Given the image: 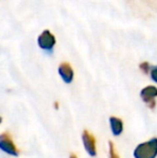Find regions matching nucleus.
<instances>
[{"label":"nucleus","instance_id":"7ed1b4c3","mask_svg":"<svg viewBox=\"0 0 157 158\" xmlns=\"http://www.w3.org/2000/svg\"><path fill=\"white\" fill-rule=\"evenodd\" d=\"M82 142L85 151L87 154L92 157H95L97 155V148H96V139L95 137L87 130H84L82 133Z\"/></svg>","mask_w":157,"mask_h":158},{"label":"nucleus","instance_id":"6e6552de","mask_svg":"<svg viewBox=\"0 0 157 158\" xmlns=\"http://www.w3.org/2000/svg\"><path fill=\"white\" fill-rule=\"evenodd\" d=\"M109 154H110V158H119L118 153L115 152V148H114V144L112 142H109Z\"/></svg>","mask_w":157,"mask_h":158},{"label":"nucleus","instance_id":"9d476101","mask_svg":"<svg viewBox=\"0 0 157 158\" xmlns=\"http://www.w3.org/2000/svg\"><path fill=\"white\" fill-rule=\"evenodd\" d=\"M151 77L153 81H155L157 83V67H154L151 70Z\"/></svg>","mask_w":157,"mask_h":158},{"label":"nucleus","instance_id":"20e7f679","mask_svg":"<svg viewBox=\"0 0 157 158\" xmlns=\"http://www.w3.org/2000/svg\"><path fill=\"white\" fill-rule=\"evenodd\" d=\"M55 43H56V39H55L54 35L48 29L44 30L38 38V45L42 50L52 51Z\"/></svg>","mask_w":157,"mask_h":158},{"label":"nucleus","instance_id":"9b49d317","mask_svg":"<svg viewBox=\"0 0 157 158\" xmlns=\"http://www.w3.org/2000/svg\"><path fill=\"white\" fill-rule=\"evenodd\" d=\"M69 158H78V157H76L74 154H71V155H70V157H69Z\"/></svg>","mask_w":157,"mask_h":158},{"label":"nucleus","instance_id":"f257e3e1","mask_svg":"<svg viewBox=\"0 0 157 158\" xmlns=\"http://www.w3.org/2000/svg\"><path fill=\"white\" fill-rule=\"evenodd\" d=\"M134 155L136 158H155L157 155V139H152L138 145Z\"/></svg>","mask_w":157,"mask_h":158},{"label":"nucleus","instance_id":"f03ea898","mask_svg":"<svg viewBox=\"0 0 157 158\" xmlns=\"http://www.w3.org/2000/svg\"><path fill=\"white\" fill-rule=\"evenodd\" d=\"M0 150L2 152L6 153L8 155H11V156L14 157H17L19 155V148L13 142L11 135L8 132H3L0 135Z\"/></svg>","mask_w":157,"mask_h":158},{"label":"nucleus","instance_id":"0eeeda50","mask_svg":"<svg viewBox=\"0 0 157 158\" xmlns=\"http://www.w3.org/2000/svg\"><path fill=\"white\" fill-rule=\"evenodd\" d=\"M110 127H111L112 133L114 135H119L123 132V122L118 117H110Z\"/></svg>","mask_w":157,"mask_h":158},{"label":"nucleus","instance_id":"1a4fd4ad","mask_svg":"<svg viewBox=\"0 0 157 158\" xmlns=\"http://www.w3.org/2000/svg\"><path fill=\"white\" fill-rule=\"evenodd\" d=\"M140 69L143 71L144 73H149L150 72V64L149 63H142V64H140Z\"/></svg>","mask_w":157,"mask_h":158},{"label":"nucleus","instance_id":"423d86ee","mask_svg":"<svg viewBox=\"0 0 157 158\" xmlns=\"http://www.w3.org/2000/svg\"><path fill=\"white\" fill-rule=\"evenodd\" d=\"M141 98L145 103L149 104V106L154 108L155 106V97L157 96V88L155 86H147L141 90Z\"/></svg>","mask_w":157,"mask_h":158},{"label":"nucleus","instance_id":"f8f14e48","mask_svg":"<svg viewBox=\"0 0 157 158\" xmlns=\"http://www.w3.org/2000/svg\"><path fill=\"white\" fill-rule=\"evenodd\" d=\"M1 122H2V118H1V117H0V124H1Z\"/></svg>","mask_w":157,"mask_h":158},{"label":"nucleus","instance_id":"39448f33","mask_svg":"<svg viewBox=\"0 0 157 158\" xmlns=\"http://www.w3.org/2000/svg\"><path fill=\"white\" fill-rule=\"evenodd\" d=\"M58 73L60 75V77L63 79V81L67 84H70L73 81L74 77V72L72 69L71 64L69 63H61L58 66Z\"/></svg>","mask_w":157,"mask_h":158}]
</instances>
